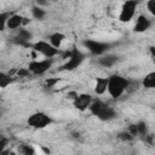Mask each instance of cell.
<instances>
[{"instance_id":"obj_5","label":"cell","mask_w":155,"mask_h":155,"mask_svg":"<svg viewBox=\"0 0 155 155\" xmlns=\"http://www.w3.org/2000/svg\"><path fill=\"white\" fill-rule=\"evenodd\" d=\"M30 48L33 51H35L36 53H39L42 57L48 58V59H53L56 56L62 54L61 50L53 47L47 40H36V41H34L31 44V47Z\"/></svg>"},{"instance_id":"obj_12","label":"cell","mask_w":155,"mask_h":155,"mask_svg":"<svg viewBox=\"0 0 155 155\" xmlns=\"http://www.w3.org/2000/svg\"><path fill=\"white\" fill-rule=\"evenodd\" d=\"M24 17L25 16H23L21 13H12L7 21L6 29H8L11 31H17L18 29L23 28L24 27Z\"/></svg>"},{"instance_id":"obj_19","label":"cell","mask_w":155,"mask_h":155,"mask_svg":"<svg viewBox=\"0 0 155 155\" xmlns=\"http://www.w3.org/2000/svg\"><path fill=\"white\" fill-rule=\"evenodd\" d=\"M19 155H35V148L28 143H23L18 147Z\"/></svg>"},{"instance_id":"obj_29","label":"cell","mask_w":155,"mask_h":155,"mask_svg":"<svg viewBox=\"0 0 155 155\" xmlns=\"http://www.w3.org/2000/svg\"><path fill=\"white\" fill-rule=\"evenodd\" d=\"M10 148L8 149H6V150H2V151H0V155H10Z\"/></svg>"},{"instance_id":"obj_10","label":"cell","mask_w":155,"mask_h":155,"mask_svg":"<svg viewBox=\"0 0 155 155\" xmlns=\"http://www.w3.org/2000/svg\"><path fill=\"white\" fill-rule=\"evenodd\" d=\"M93 99H94V97L92 94H90V93H79L76 99L73 102V105L79 111H85V110L90 109Z\"/></svg>"},{"instance_id":"obj_18","label":"cell","mask_w":155,"mask_h":155,"mask_svg":"<svg viewBox=\"0 0 155 155\" xmlns=\"http://www.w3.org/2000/svg\"><path fill=\"white\" fill-rule=\"evenodd\" d=\"M12 82H13V76H11L6 71H0V87L1 88H6Z\"/></svg>"},{"instance_id":"obj_21","label":"cell","mask_w":155,"mask_h":155,"mask_svg":"<svg viewBox=\"0 0 155 155\" xmlns=\"http://www.w3.org/2000/svg\"><path fill=\"white\" fill-rule=\"evenodd\" d=\"M136 126H137V131H138V137H145V136L149 133L147 122H144V121H138V122H136Z\"/></svg>"},{"instance_id":"obj_23","label":"cell","mask_w":155,"mask_h":155,"mask_svg":"<svg viewBox=\"0 0 155 155\" xmlns=\"http://www.w3.org/2000/svg\"><path fill=\"white\" fill-rule=\"evenodd\" d=\"M61 81V78H47L44 82V87L46 88H53L57 86V84Z\"/></svg>"},{"instance_id":"obj_1","label":"cell","mask_w":155,"mask_h":155,"mask_svg":"<svg viewBox=\"0 0 155 155\" xmlns=\"http://www.w3.org/2000/svg\"><path fill=\"white\" fill-rule=\"evenodd\" d=\"M109 78L108 84V94L113 99H120L126 92H128L131 79L120 75V74H113Z\"/></svg>"},{"instance_id":"obj_11","label":"cell","mask_w":155,"mask_h":155,"mask_svg":"<svg viewBox=\"0 0 155 155\" xmlns=\"http://www.w3.org/2000/svg\"><path fill=\"white\" fill-rule=\"evenodd\" d=\"M151 24H153V22L148 16H145L144 13H139L134 19L133 31L134 33H139V34L140 33H145L147 30L150 29Z\"/></svg>"},{"instance_id":"obj_16","label":"cell","mask_w":155,"mask_h":155,"mask_svg":"<svg viewBox=\"0 0 155 155\" xmlns=\"http://www.w3.org/2000/svg\"><path fill=\"white\" fill-rule=\"evenodd\" d=\"M140 85L147 90H155V70L145 74V76L140 81Z\"/></svg>"},{"instance_id":"obj_24","label":"cell","mask_w":155,"mask_h":155,"mask_svg":"<svg viewBox=\"0 0 155 155\" xmlns=\"http://www.w3.org/2000/svg\"><path fill=\"white\" fill-rule=\"evenodd\" d=\"M8 145H10V138L2 134V136L0 137V151L8 149V148H7Z\"/></svg>"},{"instance_id":"obj_30","label":"cell","mask_w":155,"mask_h":155,"mask_svg":"<svg viewBox=\"0 0 155 155\" xmlns=\"http://www.w3.org/2000/svg\"><path fill=\"white\" fill-rule=\"evenodd\" d=\"M153 63H154V64H155V58H153Z\"/></svg>"},{"instance_id":"obj_31","label":"cell","mask_w":155,"mask_h":155,"mask_svg":"<svg viewBox=\"0 0 155 155\" xmlns=\"http://www.w3.org/2000/svg\"><path fill=\"white\" fill-rule=\"evenodd\" d=\"M154 46H155V45H154Z\"/></svg>"},{"instance_id":"obj_26","label":"cell","mask_w":155,"mask_h":155,"mask_svg":"<svg viewBox=\"0 0 155 155\" xmlns=\"http://www.w3.org/2000/svg\"><path fill=\"white\" fill-rule=\"evenodd\" d=\"M145 7H147L148 12H149L153 17H155V0H149V1H147V2H145Z\"/></svg>"},{"instance_id":"obj_7","label":"cell","mask_w":155,"mask_h":155,"mask_svg":"<svg viewBox=\"0 0 155 155\" xmlns=\"http://www.w3.org/2000/svg\"><path fill=\"white\" fill-rule=\"evenodd\" d=\"M137 7H138V2L133 1V0H126L121 4L120 11H119V16L117 19L121 23H130L136 13H137Z\"/></svg>"},{"instance_id":"obj_3","label":"cell","mask_w":155,"mask_h":155,"mask_svg":"<svg viewBox=\"0 0 155 155\" xmlns=\"http://www.w3.org/2000/svg\"><path fill=\"white\" fill-rule=\"evenodd\" d=\"M88 110L93 116H96L102 121H110L117 116V113L114 109V107L102 101L101 98H94Z\"/></svg>"},{"instance_id":"obj_9","label":"cell","mask_w":155,"mask_h":155,"mask_svg":"<svg viewBox=\"0 0 155 155\" xmlns=\"http://www.w3.org/2000/svg\"><path fill=\"white\" fill-rule=\"evenodd\" d=\"M31 40H33V33L25 27L18 29L12 38L13 44L22 46V47H31V44H33Z\"/></svg>"},{"instance_id":"obj_2","label":"cell","mask_w":155,"mask_h":155,"mask_svg":"<svg viewBox=\"0 0 155 155\" xmlns=\"http://www.w3.org/2000/svg\"><path fill=\"white\" fill-rule=\"evenodd\" d=\"M86 58V54L79 50L78 47H73L70 48L69 51H64L62 53V59H64V63L61 65L59 70H63V71H73L75 69H78L82 62L85 61Z\"/></svg>"},{"instance_id":"obj_14","label":"cell","mask_w":155,"mask_h":155,"mask_svg":"<svg viewBox=\"0 0 155 155\" xmlns=\"http://www.w3.org/2000/svg\"><path fill=\"white\" fill-rule=\"evenodd\" d=\"M108 84H109V78L105 76H99L94 81L93 86V92L97 96H103L104 93L108 92Z\"/></svg>"},{"instance_id":"obj_6","label":"cell","mask_w":155,"mask_h":155,"mask_svg":"<svg viewBox=\"0 0 155 155\" xmlns=\"http://www.w3.org/2000/svg\"><path fill=\"white\" fill-rule=\"evenodd\" d=\"M52 122H53V119L44 111H35V113L30 114L27 119L28 126L34 130H44V128L48 127Z\"/></svg>"},{"instance_id":"obj_13","label":"cell","mask_w":155,"mask_h":155,"mask_svg":"<svg viewBox=\"0 0 155 155\" xmlns=\"http://www.w3.org/2000/svg\"><path fill=\"white\" fill-rule=\"evenodd\" d=\"M119 62V56L114 53H105L97 59V64L103 68H111Z\"/></svg>"},{"instance_id":"obj_27","label":"cell","mask_w":155,"mask_h":155,"mask_svg":"<svg viewBox=\"0 0 155 155\" xmlns=\"http://www.w3.org/2000/svg\"><path fill=\"white\" fill-rule=\"evenodd\" d=\"M127 131L136 138V137H138V131H137V126H136V124H132V125H130L128 127H127Z\"/></svg>"},{"instance_id":"obj_4","label":"cell","mask_w":155,"mask_h":155,"mask_svg":"<svg viewBox=\"0 0 155 155\" xmlns=\"http://www.w3.org/2000/svg\"><path fill=\"white\" fill-rule=\"evenodd\" d=\"M81 44H82L84 48L90 52V54L96 56V57H101V56L108 53L113 47V44H110V42L93 40V39H85Z\"/></svg>"},{"instance_id":"obj_15","label":"cell","mask_w":155,"mask_h":155,"mask_svg":"<svg viewBox=\"0 0 155 155\" xmlns=\"http://www.w3.org/2000/svg\"><path fill=\"white\" fill-rule=\"evenodd\" d=\"M65 38H67L65 34H63V33H61V31H53V33H51V34L47 36V41H48L53 47L61 50V46H62V44L64 42Z\"/></svg>"},{"instance_id":"obj_17","label":"cell","mask_w":155,"mask_h":155,"mask_svg":"<svg viewBox=\"0 0 155 155\" xmlns=\"http://www.w3.org/2000/svg\"><path fill=\"white\" fill-rule=\"evenodd\" d=\"M30 15H31V17H33L34 19H36V21H42V19L46 17L47 12H46V10H45L44 7H40V6H38V5H34V6H31V8H30Z\"/></svg>"},{"instance_id":"obj_20","label":"cell","mask_w":155,"mask_h":155,"mask_svg":"<svg viewBox=\"0 0 155 155\" xmlns=\"http://www.w3.org/2000/svg\"><path fill=\"white\" fill-rule=\"evenodd\" d=\"M12 13L13 12H10V11H1L0 12V30H5L6 29L7 21L11 17Z\"/></svg>"},{"instance_id":"obj_22","label":"cell","mask_w":155,"mask_h":155,"mask_svg":"<svg viewBox=\"0 0 155 155\" xmlns=\"http://www.w3.org/2000/svg\"><path fill=\"white\" fill-rule=\"evenodd\" d=\"M121 142H132L133 139H134V137L127 131V130H125V131H121V132H119L117 133V136H116Z\"/></svg>"},{"instance_id":"obj_28","label":"cell","mask_w":155,"mask_h":155,"mask_svg":"<svg viewBox=\"0 0 155 155\" xmlns=\"http://www.w3.org/2000/svg\"><path fill=\"white\" fill-rule=\"evenodd\" d=\"M78 96H79V93H78L76 91H69V92L67 93V98H69L71 102H74Z\"/></svg>"},{"instance_id":"obj_8","label":"cell","mask_w":155,"mask_h":155,"mask_svg":"<svg viewBox=\"0 0 155 155\" xmlns=\"http://www.w3.org/2000/svg\"><path fill=\"white\" fill-rule=\"evenodd\" d=\"M53 65V59H48V58H44V59H33L28 63V69L31 73V75H44L46 74Z\"/></svg>"},{"instance_id":"obj_25","label":"cell","mask_w":155,"mask_h":155,"mask_svg":"<svg viewBox=\"0 0 155 155\" xmlns=\"http://www.w3.org/2000/svg\"><path fill=\"white\" fill-rule=\"evenodd\" d=\"M30 75H31V73L29 71L28 68H19V69H17V73H16V76H18V78H28Z\"/></svg>"}]
</instances>
